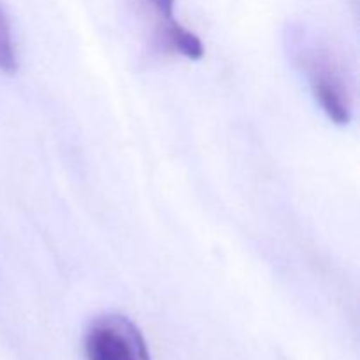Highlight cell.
I'll list each match as a JSON object with an SVG mask.
<instances>
[{
    "instance_id": "1",
    "label": "cell",
    "mask_w": 360,
    "mask_h": 360,
    "mask_svg": "<svg viewBox=\"0 0 360 360\" xmlns=\"http://www.w3.org/2000/svg\"><path fill=\"white\" fill-rule=\"evenodd\" d=\"M295 56L327 118L336 125H348L354 112V97L340 58L329 48L316 44L295 46Z\"/></svg>"
},
{
    "instance_id": "4",
    "label": "cell",
    "mask_w": 360,
    "mask_h": 360,
    "mask_svg": "<svg viewBox=\"0 0 360 360\" xmlns=\"http://www.w3.org/2000/svg\"><path fill=\"white\" fill-rule=\"evenodd\" d=\"M18 60L16 49H14L13 39H11L9 28H7L6 20L0 14V70L7 74L16 72Z\"/></svg>"
},
{
    "instance_id": "3",
    "label": "cell",
    "mask_w": 360,
    "mask_h": 360,
    "mask_svg": "<svg viewBox=\"0 0 360 360\" xmlns=\"http://www.w3.org/2000/svg\"><path fill=\"white\" fill-rule=\"evenodd\" d=\"M151 21V34L157 48L165 55L200 60L204 46L199 35L183 27L174 18V0H139Z\"/></svg>"
},
{
    "instance_id": "2",
    "label": "cell",
    "mask_w": 360,
    "mask_h": 360,
    "mask_svg": "<svg viewBox=\"0 0 360 360\" xmlns=\"http://www.w3.org/2000/svg\"><path fill=\"white\" fill-rule=\"evenodd\" d=\"M86 360H151L139 327L123 315L98 316L84 334Z\"/></svg>"
}]
</instances>
